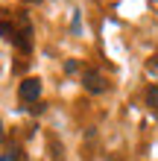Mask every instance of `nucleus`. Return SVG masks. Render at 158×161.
Instances as JSON below:
<instances>
[{"instance_id": "obj_1", "label": "nucleus", "mask_w": 158, "mask_h": 161, "mask_svg": "<svg viewBox=\"0 0 158 161\" xmlns=\"http://www.w3.org/2000/svg\"><path fill=\"white\" fill-rule=\"evenodd\" d=\"M18 94H21V100H26V103H35V100L41 97V79H35V76L24 79L21 85H18Z\"/></svg>"}, {"instance_id": "obj_2", "label": "nucleus", "mask_w": 158, "mask_h": 161, "mask_svg": "<svg viewBox=\"0 0 158 161\" xmlns=\"http://www.w3.org/2000/svg\"><path fill=\"white\" fill-rule=\"evenodd\" d=\"M82 85H85L91 94H103V91H106V79H103V73H97V70H85Z\"/></svg>"}, {"instance_id": "obj_3", "label": "nucleus", "mask_w": 158, "mask_h": 161, "mask_svg": "<svg viewBox=\"0 0 158 161\" xmlns=\"http://www.w3.org/2000/svg\"><path fill=\"white\" fill-rule=\"evenodd\" d=\"M70 32H73V35H79V32H82V21H79V12H73V18H70Z\"/></svg>"}, {"instance_id": "obj_4", "label": "nucleus", "mask_w": 158, "mask_h": 161, "mask_svg": "<svg viewBox=\"0 0 158 161\" xmlns=\"http://www.w3.org/2000/svg\"><path fill=\"white\" fill-rule=\"evenodd\" d=\"M150 106H152V111H158V85L150 91Z\"/></svg>"}, {"instance_id": "obj_5", "label": "nucleus", "mask_w": 158, "mask_h": 161, "mask_svg": "<svg viewBox=\"0 0 158 161\" xmlns=\"http://www.w3.org/2000/svg\"><path fill=\"white\" fill-rule=\"evenodd\" d=\"M15 155H12V149H6V153H3V161H12Z\"/></svg>"}, {"instance_id": "obj_6", "label": "nucleus", "mask_w": 158, "mask_h": 161, "mask_svg": "<svg viewBox=\"0 0 158 161\" xmlns=\"http://www.w3.org/2000/svg\"><path fill=\"white\" fill-rule=\"evenodd\" d=\"M150 73H158V62H150Z\"/></svg>"}]
</instances>
